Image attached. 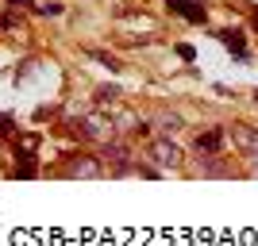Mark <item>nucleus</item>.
Instances as JSON below:
<instances>
[{
	"label": "nucleus",
	"mask_w": 258,
	"mask_h": 246,
	"mask_svg": "<svg viewBox=\"0 0 258 246\" xmlns=\"http://www.w3.org/2000/svg\"><path fill=\"white\" fill-rule=\"evenodd\" d=\"M58 177H85V181H93V177H108V170H104V158L100 154H89V150H74V154H66L62 158V166H58Z\"/></svg>",
	"instance_id": "f257e3e1"
},
{
	"label": "nucleus",
	"mask_w": 258,
	"mask_h": 246,
	"mask_svg": "<svg viewBox=\"0 0 258 246\" xmlns=\"http://www.w3.org/2000/svg\"><path fill=\"white\" fill-rule=\"evenodd\" d=\"M74 127H77L81 139H93V142H108L116 135V127H108V119H100V116H81Z\"/></svg>",
	"instance_id": "423d86ee"
},
{
	"label": "nucleus",
	"mask_w": 258,
	"mask_h": 246,
	"mask_svg": "<svg viewBox=\"0 0 258 246\" xmlns=\"http://www.w3.org/2000/svg\"><path fill=\"white\" fill-rule=\"evenodd\" d=\"M227 142L239 150V154H250V150H258V127L254 123H227Z\"/></svg>",
	"instance_id": "39448f33"
},
{
	"label": "nucleus",
	"mask_w": 258,
	"mask_h": 246,
	"mask_svg": "<svg viewBox=\"0 0 258 246\" xmlns=\"http://www.w3.org/2000/svg\"><path fill=\"white\" fill-rule=\"evenodd\" d=\"M8 27H16V20H12V16H0V31H8Z\"/></svg>",
	"instance_id": "f3484780"
},
{
	"label": "nucleus",
	"mask_w": 258,
	"mask_h": 246,
	"mask_svg": "<svg viewBox=\"0 0 258 246\" xmlns=\"http://www.w3.org/2000/svg\"><path fill=\"white\" fill-rule=\"evenodd\" d=\"M177 54H181L185 62H193V58H197V50H193V46H189V43H177Z\"/></svg>",
	"instance_id": "dca6fc26"
},
{
	"label": "nucleus",
	"mask_w": 258,
	"mask_h": 246,
	"mask_svg": "<svg viewBox=\"0 0 258 246\" xmlns=\"http://www.w3.org/2000/svg\"><path fill=\"white\" fill-rule=\"evenodd\" d=\"M89 58H97L100 65H108V69H123V65H119V58H112V54H104V50H97V46H89Z\"/></svg>",
	"instance_id": "9b49d317"
},
{
	"label": "nucleus",
	"mask_w": 258,
	"mask_h": 246,
	"mask_svg": "<svg viewBox=\"0 0 258 246\" xmlns=\"http://www.w3.org/2000/svg\"><path fill=\"white\" fill-rule=\"evenodd\" d=\"M193 173L197 177H235V166L224 154H201L193 158Z\"/></svg>",
	"instance_id": "20e7f679"
},
{
	"label": "nucleus",
	"mask_w": 258,
	"mask_h": 246,
	"mask_svg": "<svg viewBox=\"0 0 258 246\" xmlns=\"http://www.w3.org/2000/svg\"><path fill=\"white\" fill-rule=\"evenodd\" d=\"M35 12H43V16H62V4H58V0H43V4H35Z\"/></svg>",
	"instance_id": "ddd939ff"
},
{
	"label": "nucleus",
	"mask_w": 258,
	"mask_h": 246,
	"mask_svg": "<svg viewBox=\"0 0 258 246\" xmlns=\"http://www.w3.org/2000/svg\"><path fill=\"white\" fill-rule=\"evenodd\" d=\"M147 158H151L162 173H173V170H181V166H185V154H181V146L173 142V135H158V139H151Z\"/></svg>",
	"instance_id": "7ed1b4c3"
},
{
	"label": "nucleus",
	"mask_w": 258,
	"mask_h": 246,
	"mask_svg": "<svg viewBox=\"0 0 258 246\" xmlns=\"http://www.w3.org/2000/svg\"><path fill=\"white\" fill-rule=\"evenodd\" d=\"M166 8L173 16H181L189 23H208V4L205 0H166Z\"/></svg>",
	"instance_id": "0eeeda50"
},
{
	"label": "nucleus",
	"mask_w": 258,
	"mask_h": 246,
	"mask_svg": "<svg viewBox=\"0 0 258 246\" xmlns=\"http://www.w3.org/2000/svg\"><path fill=\"white\" fill-rule=\"evenodd\" d=\"M224 142H227L224 127H205L193 139V150H197V154H224Z\"/></svg>",
	"instance_id": "6e6552de"
},
{
	"label": "nucleus",
	"mask_w": 258,
	"mask_h": 246,
	"mask_svg": "<svg viewBox=\"0 0 258 246\" xmlns=\"http://www.w3.org/2000/svg\"><path fill=\"white\" fill-rule=\"evenodd\" d=\"M254 31H258V12H254Z\"/></svg>",
	"instance_id": "a211bd4d"
},
{
	"label": "nucleus",
	"mask_w": 258,
	"mask_h": 246,
	"mask_svg": "<svg viewBox=\"0 0 258 246\" xmlns=\"http://www.w3.org/2000/svg\"><path fill=\"white\" fill-rule=\"evenodd\" d=\"M243 161H247V173H250V177H258V150L243 154Z\"/></svg>",
	"instance_id": "2eb2a0df"
},
{
	"label": "nucleus",
	"mask_w": 258,
	"mask_h": 246,
	"mask_svg": "<svg viewBox=\"0 0 258 246\" xmlns=\"http://www.w3.org/2000/svg\"><path fill=\"white\" fill-rule=\"evenodd\" d=\"M216 39L227 46L231 54H239V58H247V35L239 31V27H224V31H216Z\"/></svg>",
	"instance_id": "1a4fd4ad"
},
{
	"label": "nucleus",
	"mask_w": 258,
	"mask_h": 246,
	"mask_svg": "<svg viewBox=\"0 0 258 246\" xmlns=\"http://www.w3.org/2000/svg\"><path fill=\"white\" fill-rule=\"evenodd\" d=\"M254 104H258V89H254Z\"/></svg>",
	"instance_id": "6ab92c4d"
},
{
	"label": "nucleus",
	"mask_w": 258,
	"mask_h": 246,
	"mask_svg": "<svg viewBox=\"0 0 258 246\" xmlns=\"http://www.w3.org/2000/svg\"><path fill=\"white\" fill-rule=\"evenodd\" d=\"M151 123L162 131V135H177V131L185 127V119L177 116V112H170V108H162V112H154L151 116Z\"/></svg>",
	"instance_id": "9d476101"
},
{
	"label": "nucleus",
	"mask_w": 258,
	"mask_h": 246,
	"mask_svg": "<svg viewBox=\"0 0 258 246\" xmlns=\"http://www.w3.org/2000/svg\"><path fill=\"white\" fill-rule=\"evenodd\" d=\"M12 127H16V116H12V112H0V139L12 135Z\"/></svg>",
	"instance_id": "4468645a"
},
{
	"label": "nucleus",
	"mask_w": 258,
	"mask_h": 246,
	"mask_svg": "<svg viewBox=\"0 0 258 246\" xmlns=\"http://www.w3.org/2000/svg\"><path fill=\"white\" fill-rule=\"evenodd\" d=\"M119 100V85H100L97 89V104H116Z\"/></svg>",
	"instance_id": "f8f14e48"
},
{
	"label": "nucleus",
	"mask_w": 258,
	"mask_h": 246,
	"mask_svg": "<svg viewBox=\"0 0 258 246\" xmlns=\"http://www.w3.org/2000/svg\"><path fill=\"white\" fill-rule=\"evenodd\" d=\"M100 158H104V170L108 177H127V173H135V150H131L127 139H112L100 142Z\"/></svg>",
	"instance_id": "f03ea898"
}]
</instances>
